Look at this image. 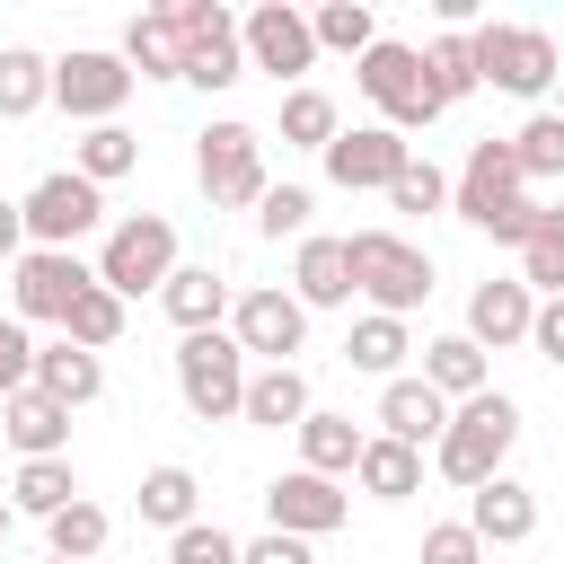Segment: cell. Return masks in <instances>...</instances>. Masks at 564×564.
Masks as SVG:
<instances>
[{
	"instance_id": "obj_1",
	"label": "cell",
	"mask_w": 564,
	"mask_h": 564,
	"mask_svg": "<svg viewBox=\"0 0 564 564\" xmlns=\"http://www.w3.org/2000/svg\"><path fill=\"white\" fill-rule=\"evenodd\" d=\"M449 212H458L467 229H485L494 247H520V238L538 229V203H529V185H520L511 141H476V150H467V167L449 176Z\"/></svg>"
},
{
	"instance_id": "obj_2",
	"label": "cell",
	"mask_w": 564,
	"mask_h": 564,
	"mask_svg": "<svg viewBox=\"0 0 564 564\" xmlns=\"http://www.w3.org/2000/svg\"><path fill=\"white\" fill-rule=\"evenodd\" d=\"M511 441H520V405L502 397V388H485V397H467V405H449V432L432 441V458H441V476L449 485H494L502 476V458H511Z\"/></svg>"
},
{
	"instance_id": "obj_3",
	"label": "cell",
	"mask_w": 564,
	"mask_h": 564,
	"mask_svg": "<svg viewBox=\"0 0 564 564\" xmlns=\"http://www.w3.org/2000/svg\"><path fill=\"white\" fill-rule=\"evenodd\" d=\"M344 247H352V291L370 300V317H414V308L432 300V256H423L414 238L361 229V238H344Z\"/></svg>"
},
{
	"instance_id": "obj_4",
	"label": "cell",
	"mask_w": 564,
	"mask_h": 564,
	"mask_svg": "<svg viewBox=\"0 0 564 564\" xmlns=\"http://www.w3.org/2000/svg\"><path fill=\"white\" fill-rule=\"evenodd\" d=\"M467 44H476V79L502 88V97H546L555 70H564V53H555L546 26H502V18H485V26H467Z\"/></svg>"
},
{
	"instance_id": "obj_5",
	"label": "cell",
	"mask_w": 564,
	"mask_h": 564,
	"mask_svg": "<svg viewBox=\"0 0 564 564\" xmlns=\"http://www.w3.org/2000/svg\"><path fill=\"white\" fill-rule=\"evenodd\" d=\"M176 397H185L203 423H229V414L247 405V352H238L229 326H203V335L176 344Z\"/></svg>"
},
{
	"instance_id": "obj_6",
	"label": "cell",
	"mask_w": 564,
	"mask_h": 564,
	"mask_svg": "<svg viewBox=\"0 0 564 564\" xmlns=\"http://www.w3.org/2000/svg\"><path fill=\"white\" fill-rule=\"evenodd\" d=\"M167 273H176V229H167L159 212H132V220L106 229V247H97V282H106L115 300H141V291H159Z\"/></svg>"
},
{
	"instance_id": "obj_7",
	"label": "cell",
	"mask_w": 564,
	"mask_h": 564,
	"mask_svg": "<svg viewBox=\"0 0 564 564\" xmlns=\"http://www.w3.org/2000/svg\"><path fill=\"white\" fill-rule=\"evenodd\" d=\"M167 26L185 44V79L194 88H238L247 79V44H238V18L220 0H167Z\"/></svg>"
},
{
	"instance_id": "obj_8",
	"label": "cell",
	"mask_w": 564,
	"mask_h": 564,
	"mask_svg": "<svg viewBox=\"0 0 564 564\" xmlns=\"http://www.w3.org/2000/svg\"><path fill=\"white\" fill-rule=\"evenodd\" d=\"M352 79H361V97L388 115V132H423L441 106H432V88H423V53L414 44H397V35H379L361 62H352Z\"/></svg>"
},
{
	"instance_id": "obj_9",
	"label": "cell",
	"mask_w": 564,
	"mask_h": 564,
	"mask_svg": "<svg viewBox=\"0 0 564 564\" xmlns=\"http://www.w3.org/2000/svg\"><path fill=\"white\" fill-rule=\"evenodd\" d=\"M194 176H203V194H212L220 212L264 203V132H256V123H212V132L194 141Z\"/></svg>"
},
{
	"instance_id": "obj_10",
	"label": "cell",
	"mask_w": 564,
	"mask_h": 564,
	"mask_svg": "<svg viewBox=\"0 0 564 564\" xmlns=\"http://www.w3.org/2000/svg\"><path fill=\"white\" fill-rule=\"evenodd\" d=\"M18 220H26V238L35 247H53V256H70L97 220H106V194L88 185V176H70V167H53V176H35V194L18 203Z\"/></svg>"
},
{
	"instance_id": "obj_11",
	"label": "cell",
	"mask_w": 564,
	"mask_h": 564,
	"mask_svg": "<svg viewBox=\"0 0 564 564\" xmlns=\"http://www.w3.org/2000/svg\"><path fill=\"white\" fill-rule=\"evenodd\" d=\"M317 159H326V176H335L344 194H388V185H397V167L414 159V141H405V132H388V123H352V132H335Z\"/></svg>"
},
{
	"instance_id": "obj_12",
	"label": "cell",
	"mask_w": 564,
	"mask_h": 564,
	"mask_svg": "<svg viewBox=\"0 0 564 564\" xmlns=\"http://www.w3.org/2000/svg\"><path fill=\"white\" fill-rule=\"evenodd\" d=\"M264 520H273L282 538H335V529L352 520V494H344L335 476L291 467V476H273V485H264Z\"/></svg>"
},
{
	"instance_id": "obj_13",
	"label": "cell",
	"mask_w": 564,
	"mask_h": 564,
	"mask_svg": "<svg viewBox=\"0 0 564 564\" xmlns=\"http://www.w3.org/2000/svg\"><path fill=\"white\" fill-rule=\"evenodd\" d=\"M238 44H247V70H273V79H300L317 62V35H308V9L291 0H264L238 18Z\"/></svg>"
},
{
	"instance_id": "obj_14",
	"label": "cell",
	"mask_w": 564,
	"mask_h": 564,
	"mask_svg": "<svg viewBox=\"0 0 564 564\" xmlns=\"http://www.w3.org/2000/svg\"><path fill=\"white\" fill-rule=\"evenodd\" d=\"M97 282V264H79V256H53V247H26L18 256V326H62L70 317V300Z\"/></svg>"
},
{
	"instance_id": "obj_15",
	"label": "cell",
	"mask_w": 564,
	"mask_h": 564,
	"mask_svg": "<svg viewBox=\"0 0 564 564\" xmlns=\"http://www.w3.org/2000/svg\"><path fill=\"white\" fill-rule=\"evenodd\" d=\"M123 97H132L123 53H62V62H53V106H62V115H79V123H115Z\"/></svg>"
},
{
	"instance_id": "obj_16",
	"label": "cell",
	"mask_w": 564,
	"mask_h": 564,
	"mask_svg": "<svg viewBox=\"0 0 564 564\" xmlns=\"http://www.w3.org/2000/svg\"><path fill=\"white\" fill-rule=\"evenodd\" d=\"M229 335H238V352H264V370H273V361H291L308 344V308L291 291H238L229 300Z\"/></svg>"
},
{
	"instance_id": "obj_17",
	"label": "cell",
	"mask_w": 564,
	"mask_h": 564,
	"mask_svg": "<svg viewBox=\"0 0 564 564\" xmlns=\"http://www.w3.org/2000/svg\"><path fill=\"white\" fill-rule=\"evenodd\" d=\"M467 529H476V546H520V538H538V494L520 476H494L467 494Z\"/></svg>"
},
{
	"instance_id": "obj_18",
	"label": "cell",
	"mask_w": 564,
	"mask_h": 564,
	"mask_svg": "<svg viewBox=\"0 0 564 564\" xmlns=\"http://www.w3.org/2000/svg\"><path fill=\"white\" fill-rule=\"evenodd\" d=\"M529 317H538V300H529L520 282H476V300H467V344H476V352L529 344Z\"/></svg>"
},
{
	"instance_id": "obj_19",
	"label": "cell",
	"mask_w": 564,
	"mask_h": 564,
	"mask_svg": "<svg viewBox=\"0 0 564 564\" xmlns=\"http://www.w3.org/2000/svg\"><path fill=\"white\" fill-rule=\"evenodd\" d=\"M441 432H449V397H432L423 379H388V388H379V441L423 449V441H441Z\"/></svg>"
},
{
	"instance_id": "obj_20",
	"label": "cell",
	"mask_w": 564,
	"mask_h": 564,
	"mask_svg": "<svg viewBox=\"0 0 564 564\" xmlns=\"http://www.w3.org/2000/svg\"><path fill=\"white\" fill-rule=\"evenodd\" d=\"M291 300H300V308H344V300H352V247H344V238H300Z\"/></svg>"
},
{
	"instance_id": "obj_21",
	"label": "cell",
	"mask_w": 564,
	"mask_h": 564,
	"mask_svg": "<svg viewBox=\"0 0 564 564\" xmlns=\"http://www.w3.org/2000/svg\"><path fill=\"white\" fill-rule=\"evenodd\" d=\"M35 388L53 405H97L106 397V361L79 352V344H35Z\"/></svg>"
},
{
	"instance_id": "obj_22",
	"label": "cell",
	"mask_w": 564,
	"mask_h": 564,
	"mask_svg": "<svg viewBox=\"0 0 564 564\" xmlns=\"http://www.w3.org/2000/svg\"><path fill=\"white\" fill-rule=\"evenodd\" d=\"M247 423H264V432H300L308 423V379L291 370V361H273V370H247V405H238Z\"/></svg>"
},
{
	"instance_id": "obj_23",
	"label": "cell",
	"mask_w": 564,
	"mask_h": 564,
	"mask_svg": "<svg viewBox=\"0 0 564 564\" xmlns=\"http://www.w3.org/2000/svg\"><path fill=\"white\" fill-rule=\"evenodd\" d=\"M0 432H9L26 458H62V441H70V405H53L44 388H18V397L0 405Z\"/></svg>"
},
{
	"instance_id": "obj_24",
	"label": "cell",
	"mask_w": 564,
	"mask_h": 564,
	"mask_svg": "<svg viewBox=\"0 0 564 564\" xmlns=\"http://www.w3.org/2000/svg\"><path fill=\"white\" fill-rule=\"evenodd\" d=\"M159 300H167V317H176L185 335H203V326L229 317V282H220L212 264H176V273L159 282Z\"/></svg>"
},
{
	"instance_id": "obj_25",
	"label": "cell",
	"mask_w": 564,
	"mask_h": 564,
	"mask_svg": "<svg viewBox=\"0 0 564 564\" xmlns=\"http://www.w3.org/2000/svg\"><path fill=\"white\" fill-rule=\"evenodd\" d=\"M123 70H132V79H185V44H176L167 9H141V18L123 26Z\"/></svg>"
},
{
	"instance_id": "obj_26",
	"label": "cell",
	"mask_w": 564,
	"mask_h": 564,
	"mask_svg": "<svg viewBox=\"0 0 564 564\" xmlns=\"http://www.w3.org/2000/svg\"><path fill=\"white\" fill-rule=\"evenodd\" d=\"M423 88H432L441 115H449L458 97L485 88V79H476V44H467V26H441V35H432V53H423Z\"/></svg>"
},
{
	"instance_id": "obj_27",
	"label": "cell",
	"mask_w": 564,
	"mask_h": 564,
	"mask_svg": "<svg viewBox=\"0 0 564 564\" xmlns=\"http://www.w3.org/2000/svg\"><path fill=\"white\" fill-rule=\"evenodd\" d=\"M423 388L449 397V405L485 397V352H476L467 335H432V344H423Z\"/></svg>"
},
{
	"instance_id": "obj_28",
	"label": "cell",
	"mask_w": 564,
	"mask_h": 564,
	"mask_svg": "<svg viewBox=\"0 0 564 564\" xmlns=\"http://www.w3.org/2000/svg\"><path fill=\"white\" fill-rule=\"evenodd\" d=\"M352 476H361L370 502H405V494H423V449H405V441H361Z\"/></svg>"
},
{
	"instance_id": "obj_29",
	"label": "cell",
	"mask_w": 564,
	"mask_h": 564,
	"mask_svg": "<svg viewBox=\"0 0 564 564\" xmlns=\"http://www.w3.org/2000/svg\"><path fill=\"white\" fill-rule=\"evenodd\" d=\"M520 291L564 300V203H538V229L520 238Z\"/></svg>"
},
{
	"instance_id": "obj_30",
	"label": "cell",
	"mask_w": 564,
	"mask_h": 564,
	"mask_svg": "<svg viewBox=\"0 0 564 564\" xmlns=\"http://www.w3.org/2000/svg\"><path fill=\"white\" fill-rule=\"evenodd\" d=\"M352 458H361V432H352V414H326V405H308V423H300V467H308V476H352Z\"/></svg>"
},
{
	"instance_id": "obj_31",
	"label": "cell",
	"mask_w": 564,
	"mask_h": 564,
	"mask_svg": "<svg viewBox=\"0 0 564 564\" xmlns=\"http://www.w3.org/2000/svg\"><path fill=\"white\" fill-rule=\"evenodd\" d=\"M70 502H79L70 458H26L18 485H9V511H26V520H53V511H70Z\"/></svg>"
},
{
	"instance_id": "obj_32",
	"label": "cell",
	"mask_w": 564,
	"mask_h": 564,
	"mask_svg": "<svg viewBox=\"0 0 564 564\" xmlns=\"http://www.w3.org/2000/svg\"><path fill=\"white\" fill-rule=\"evenodd\" d=\"M194 502H203L194 467H176V458H167V467H150V476H141V520H150V529H167V538H176V529H194Z\"/></svg>"
},
{
	"instance_id": "obj_33",
	"label": "cell",
	"mask_w": 564,
	"mask_h": 564,
	"mask_svg": "<svg viewBox=\"0 0 564 564\" xmlns=\"http://www.w3.org/2000/svg\"><path fill=\"white\" fill-rule=\"evenodd\" d=\"M132 167H141V141H132L123 123H88V132H79V159H70V176H88L97 194H106L115 176H132Z\"/></svg>"
},
{
	"instance_id": "obj_34",
	"label": "cell",
	"mask_w": 564,
	"mask_h": 564,
	"mask_svg": "<svg viewBox=\"0 0 564 564\" xmlns=\"http://www.w3.org/2000/svg\"><path fill=\"white\" fill-rule=\"evenodd\" d=\"M53 97V62L35 53V44H0V115L18 123V115H35Z\"/></svg>"
},
{
	"instance_id": "obj_35",
	"label": "cell",
	"mask_w": 564,
	"mask_h": 564,
	"mask_svg": "<svg viewBox=\"0 0 564 564\" xmlns=\"http://www.w3.org/2000/svg\"><path fill=\"white\" fill-rule=\"evenodd\" d=\"M308 35H317V53H370L379 44V18H370V0H326V9H308Z\"/></svg>"
},
{
	"instance_id": "obj_36",
	"label": "cell",
	"mask_w": 564,
	"mask_h": 564,
	"mask_svg": "<svg viewBox=\"0 0 564 564\" xmlns=\"http://www.w3.org/2000/svg\"><path fill=\"white\" fill-rule=\"evenodd\" d=\"M44 538H53V555H62V564H97V555H106V538H115V520L79 494L70 511H53V520H44Z\"/></svg>"
},
{
	"instance_id": "obj_37",
	"label": "cell",
	"mask_w": 564,
	"mask_h": 564,
	"mask_svg": "<svg viewBox=\"0 0 564 564\" xmlns=\"http://www.w3.org/2000/svg\"><path fill=\"white\" fill-rule=\"evenodd\" d=\"M511 159H520V185L564 176V115H555V106H538V115L511 132Z\"/></svg>"
},
{
	"instance_id": "obj_38",
	"label": "cell",
	"mask_w": 564,
	"mask_h": 564,
	"mask_svg": "<svg viewBox=\"0 0 564 564\" xmlns=\"http://www.w3.org/2000/svg\"><path fill=\"white\" fill-rule=\"evenodd\" d=\"M123 335V300L106 291V282H88L79 300H70V317H62V344H79V352H106Z\"/></svg>"
},
{
	"instance_id": "obj_39",
	"label": "cell",
	"mask_w": 564,
	"mask_h": 564,
	"mask_svg": "<svg viewBox=\"0 0 564 564\" xmlns=\"http://www.w3.org/2000/svg\"><path fill=\"white\" fill-rule=\"evenodd\" d=\"M414 344H405V317H361L352 335H344V361L352 370H370V379H397V361H405Z\"/></svg>"
},
{
	"instance_id": "obj_40",
	"label": "cell",
	"mask_w": 564,
	"mask_h": 564,
	"mask_svg": "<svg viewBox=\"0 0 564 564\" xmlns=\"http://www.w3.org/2000/svg\"><path fill=\"white\" fill-rule=\"evenodd\" d=\"M335 132H344V115H335V97H326V88H291V97H282V141L326 150Z\"/></svg>"
},
{
	"instance_id": "obj_41",
	"label": "cell",
	"mask_w": 564,
	"mask_h": 564,
	"mask_svg": "<svg viewBox=\"0 0 564 564\" xmlns=\"http://www.w3.org/2000/svg\"><path fill=\"white\" fill-rule=\"evenodd\" d=\"M388 203H397V212H441V203H449V176H441L432 159H405L397 185H388Z\"/></svg>"
},
{
	"instance_id": "obj_42",
	"label": "cell",
	"mask_w": 564,
	"mask_h": 564,
	"mask_svg": "<svg viewBox=\"0 0 564 564\" xmlns=\"http://www.w3.org/2000/svg\"><path fill=\"white\" fill-rule=\"evenodd\" d=\"M308 212H317V203H308V185H264L256 229H264V238H300V229H308Z\"/></svg>"
},
{
	"instance_id": "obj_43",
	"label": "cell",
	"mask_w": 564,
	"mask_h": 564,
	"mask_svg": "<svg viewBox=\"0 0 564 564\" xmlns=\"http://www.w3.org/2000/svg\"><path fill=\"white\" fill-rule=\"evenodd\" d=\"M167 564H238V538L220 520H194V529L167 538Z\"/></svg>"
},
{
	"instance_id": "obj_44",
	"label": "cell",
	"mask_w": 564,
	"mask_h": 564,
	"mask_svg": "<svg viewBox=\"0 0 564 564\" xmlns=\"http://www.w3.org/2000/svg\"><path fill=\"white\" fill-rule=\"evenodd\" d=\"M18 388H35V344H26L18 317H0V405H9Z\"/></svg>"
},
{
	"instance_id": "obj_45",
	"label": "cell",
	"mask_w": 564,
	"mask_h": 564,
	"mask_svg": "<svg viewBox=\"0 0 564 564\" xmlns=\"http://www.w3.org/2000/svg\"><path fill=\"white\" fill-rule=\"evenodd\" d=\"M423 564H485V546L467 520H441V529H423Z\"/></svg>"
},
{
	"instance_id": "obj_46",
	"label": "cell",
	"mask_w": 564,
	"mask_h": 564,
	"mask_svg": "<svg viewBox=\"0 0 564 564\" xmlns=\"http://www.w3.org/2000/svg\"><path fill=\"white\" fill-rule=\"evenodd\" d=\"M238 564H317V555H308V538L264 529V538H247V546H238Z\"/></svg>"
},
{
	"instance_id": "obj_47",
	"label": "cell",
	"mask_w": 564,
	"mask_h": 564,
	"mask_svg": "<svg viewBox=\"0 0 564 564\" xmlns=\"http://www.w3.org/2000/svg\"><path fill=\"white\" fill-rule=\"evenodd\" d=\"M529 344H538V361H564V300H538V317H529Z\"/></svg>"
},
{
	"instance_id": "obj_48",
	"label": "cell",
	"mask_w": 564,
	"mask_h": 564,
	"mask_svg": "<svg viewBox=\"0 0 564 564\" xmlns=\"http://www.w3.org/2000/svg\"><path fill=\"white\" fill-rule=\"evenodd\" d=\"M18 247H26V220H18V203L0 194V256H18Z\"/></svg>"
},
{
	"instance_id": "obj_49",
	"label": "cell",
	"mask_w": 564,
	"mask_h": 564,
	"mask_svg": "<svg viewBox=\"0 0 564 564\" xmlns=\"http://www.w3.org/2000/svg\"><path fill=\"white\" fill-rule=\"evenodd\" d=\"M9 529H18V511H9V494H0V538H9Z\"/></svg>"
},
{
	"instance_id": "obj_50",
	"label": "cell",
	"mask_w": 564,
	"mask_h": 564,
	"mask_svg": "<svg viewBox=\"0 0 564 564\" xmlns=\"http://www.w3.org/2000/svg\"><path fill=\"white\" fill-rule=\"evenodd\" d=\"M555 115H564V70H555Z\"/></svg>"
},
{
	"instance_id": "obj_51",
	"label": "cell",
	"mask_w": 564,
	"mask_h": 564,
	"mask_svg": "<svg viewBox=\"0 0 564 564\" xmlns=\"http://www.w3.org/2000/svg\"><path fill=\"white\" fill-rule=\"evenodd\" d=\"M44 564H62V555H44Z\"/></svg>"
}]
</instances>
